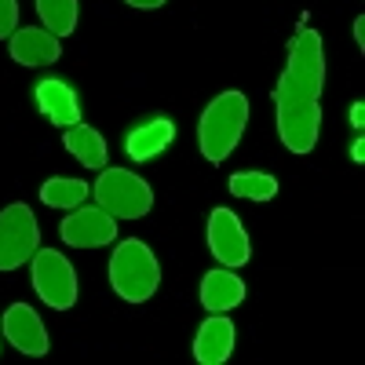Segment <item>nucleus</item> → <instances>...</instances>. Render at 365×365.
<instances>
[{
	"mask_svg": "<svg viewBox=\"0 0 365 365\" xmlns=\"http://www.w3.org/2000/svg\"><path fill=\"white\" fill-rule=\"evenodd\" d=\"M354 41L358 48H365V19H354Z\"/></svg>",
	"mask_w": 365,
	"mask_h": 365,
	"instance_id": "22",
	"label": "nucleus"
},
{
	"mask_svg": "<svg viewBox=\"0 0 365 365\" xmlns=\"http://www.w3.org/2000/svg\"><path fill=\"white\" fill-rule=\"evenodd\" d=\"M125 4H132V8H143V11H154V8L168 4V0H125Z\"/></svg>",
	"mask_w": 365,
	"mask_h": 365,
	"instance_id": "20",
	"label": "nucleus"
},
{
	"mask_svg": "<svg viewBox=\"0 0 365 365\" xmlns=\"http://www.w3.org/2000/svg\"><path fill=\"white\" fill-rule=\"evenodd\" d=\"M34 289L51 311H70L77 303V270H73V263L55 249H37L34 252Z\"/></svg>",
	"mask_w": 365,
	"mask_h": 365,
	"instance_id": "6",
	"label": "nucleus"
},
{
	"mask_svg": "<svg viewBox=\"0 0 365 365\" xmlns=\"http://www.w3.org/2000/svg\"><path fill=\"white\" fill-rule=\"evenodd\" d=\"M234 351V322L227 314H212L201 322L194 336V358L201 365H223Z\"/></svg>",
	"mask_w": 365,
	"mask_h": 365,
	"instance_id": "12",
	"label": "nucleus"
},
{
	"mask_svg": "<svg viewBox=\"0 0 365 365\" xmlns=\"http://www.w3.org/2000/svg\"><path fill=\"white\" fill-rule=\"evenodd\" d=\"M8 51L19 66H48L63 55V44H58V37L48 34L44 26H26V29H15L8 37Z\"/></svg>",
	"mask_w": 365,
	"mask_h": 365,
	"instance_id": "10",
	"label": "nucleus"
},
{
	"mask_svg": "<svg viewBox=\"0 0 365 365\" xmlns=\"http://www.w3.org/2000/svg\"><path fill=\"white\" fill-rule=\"evenodd\" d=\"M4 336L15 351L29 354V358H44L51 340H48V329L41 322V314L29 307V303H11L8 314H4Z\"/></svg>",
	"mask_w": 365,
	"mask_h": 365,
	"instance_id": "9",
	"label": "nucleus"
},
{
	"mask_svg": "<svg viewBox=\"0 0 365 365\" xmlns=\"http://www.w3.org/2000/svg\"><path fill=\"white\" fill-rule=\"evenodd\" d=\"M245 299V282L234 274V267H220V270H208L205 282H201V307L212 314H227L234 311L237 303Z\"/></svg>",
	"mask_w": 365,
	"mask_h": 365,
	"instance_id": "13",
	"label": "nucleus"
},
{
	"mask_svg": "<svg viewBox=\"0 0 365 365\" xmlns=\"http://www.w3.org/2000/svg\"><path fill=\"white\" fill-rule=\"evenodd\" d=\"M208 249L223 267H245L249 263V252H252L249 234L230 208H216L208 216Z\"/></svg>",
	"mask_w": 365,
	"mask_h": 365,
	"instance_id": "8",
	"label": "nucleus"
},
{
	"mask_svg": "<svg viewBox=\"0 0 365 365\" xmlns=\"http://www.w3.org/2000/svg\"><path fill=\"white\" fill-rule=\"evenodd\" d=\"M41 249V227L29 205H8L0 212V270H19Z\"/></svg>",
	"mask_w": 365,
	"mask_h": 365,
	"instance_id": "5",
	"label": "nucleus"
},
{
	"mask_svg": "<svg viewBox=\"0 0 365 365\" xmlns=\"http://www.w3.org/2000/svg\"><path fill=\"white\" fill-rule=\"evenodd\" d=\"M88 182L84 179H48L41 187V201L51 208H77L88 197Z\"/></svg>",
	"mask_w": 365,
	"mask_h": 365,
	"instance_id": "17",
	"label": "nucleus"
},
{
	"mask_svg": "<svg viewBox=\"0 0 365 365\" xmlns=\"http://www.w3.org/2000/svg\"><path fill=\"white\" fill-rule=\"evenodd\" d=\"M37 106L44 117H51V125L58 128H70L81 120V99H77V91L66 84V81H55V77H44L37 84Z\"/></svg>",
	"mask_w": 365,
	"mask_h": 365,
	"instance_id": "11",
	"label": "nucleus"
},
{
	"mask_svg": "<svg viewBox=\"0 0 365 365\" xmlns=\"http://www.w3.org/2000/svg\"><path fill=\"white\" fill-rule=\"evenodd\" d=\"M63 143H66V150L84 168H106V139L99 135V128H91V125H84V120H77V125L66 128Z\"/></svg>",
	"mask_w": 365,
	"mask_h": 365,
	"instance_id": "15",
	"label": "nucleus"
},
{
	"mask_svg": "<svg viewBox=\"0 0 365 365\" xmlns=\"http://www.w3.org/2000/svg\"><path fill=\"white\" fill-rule=\"evenodd\" d=\"M110 285L128 303H146L154 296L161 285V267H158V256L150 252V245H143L139 237L120 241L110 256Z\"/></svg>",
	"mask_w": 365,
	"mask_h": 365,
	"instance_id": "3",
	"label": "nucleus"
},
{
	"mask_svg": "<svg viewBox=\"0 0 365 365\" xmlns=\"http://www.w3.org/2000/svg\"><path fill=\"white\" fill-rule=\"evenodd\" d=\"M351 158H354V161H361V158H365V139H354V146H351Z\"/></svg>",
	"mask_w": 365,
	"mask_h": 365,
	"instance_id": "23",
	"label": "nucleus"
},
{
	"mask_svg": "<svg viewBox=\"0 0 365 365\" xmlns=\"http://www.w3.org/2000/svg\"><path fill=\"white\" fill-rule=\"evenodd\" d=\"M19 26V0H0V41H8Z\"/></svg>",
	"mask_w": 365,
	"mask_h": 365,
	"instance_id": "19",
	"label": "nucleus"
},
{
	"mask_svg": "<svg viewBox=\"0 0 365 365\" xmlns=\"http://www.w3.org/2000/svg\"><path fill=\"white\" fill-rule=\"evenodd\" d=\"M230 194L245 201H270L278 194V179L267 172H237L230 175Z\"/></svg>",
	"mask_w": 365,
	"mask_h": 365,
	"instance_id": "18",
	"label": "nucleus"
},
{
	"mask_svg": "<svg viewBox=\"0 0 365 365\" xmlns=\"http://www.w3.org/2000/svg\"><path fill=\"white\" fill-rule=\"evenodd\" d=\"M175 139V125L168 117H150V120H143L139 128H132L128 132V139H125V150H128V158L132 161H150V158H158L161 150H168V143Z\"/></svg>",
	"mask_w": 365,
	"mask_h": 365,
	"instance_id": "14",
	"label": "nucleus"
},
{
	"mask_svg": "<svg viewBox=\"0 0 365 365\" xmlns=\"http://www.w3.org/2000/svg\"><path fill=\"white\" fill-rule=\"evenodd\" d=\"M91 194H96V205L106 208L113 220H139L154 208V190H150V182L139 179L128 168H103L96 187H91Z\"/></svg>",
	"mask_w": 365,
	"mask_h": 365,
	"instance_id": "4",
	"label": "nucleus"
},
{
	"mask_svg": "<svg viewBox=\"0 0 365 365\" xmlns=\"http://www.w3.org/2000/svg\"><path fill=\"white\" fill-rule=\"evenodd\" d=\"M322 88H325V51L318 29H299L289 44L285 73L274 88L278 139L292 154H311L322 132Z\"/></svg>",
	"mask_w": 365,
	"mask_h": 365,
	"instance_id": "1",
	"label": "nucleus"
},
{
	"mask_svg": "<svg viewBox=\"0 0 365 365\" xmlns=\"http://www.w3.org/2000/svg\"><path fill=\"white\" fill-rule=\"evenodd\" d=\"M245 125H249V99L241 91H223V96L212 99L197 125V143H201L205 161L212 165L227 161L234 154L237 139L245 135Z\"/></svg>",
	"mask_w": 365,
	"mask_h": 365,
	"instance_id": "2",
	"label": "nucleus"
},
{
	"mask_svg": "<svg viewBox=\"0 0 365 365\" xmlns=\"http://www.w3.org/2000/svg\"><path fill=\"white\" fill-rule=\"evenodd\" d=\"M37 15H41L48 34L70 37L77 29V19H81V4L77 0H37Z\"/></svg>",
	"mask_w": 365,
	"mask_h": 365,
	"instance_id": "16",
	"label": "nucleus"
},
{
	"mask_svg": "<svg viewBox=\"0 0 365 365\" xmlns=\"http://www.w3.org/2000/svg\"><path fill=\"white\" fill-rule=\"evenodd\" d=\"M351 125H354V128L365 125V103H354V106H351Z\"/></svg>",
	"mask_w": 365,
	"mask_h": 365,
	"instance_id": "21",
	"label": "nucleus"
},
{
	"mask_svg": "<svg viewBox=\"0 0 365 365\" xmlns=\"http://www.w3.org/2000/svg\"><path fill=\"white\" fill-rule=\"evenodd\" d=\"M58 234L73 249H99L117 237V220L99 205H77V208H70V216L63 220Z\"/></svg>",
	"mask_w": 365,
	"mask_h": 365,
	"instance_id": "7",
	"label": "nucleus"
}]
</instances>
